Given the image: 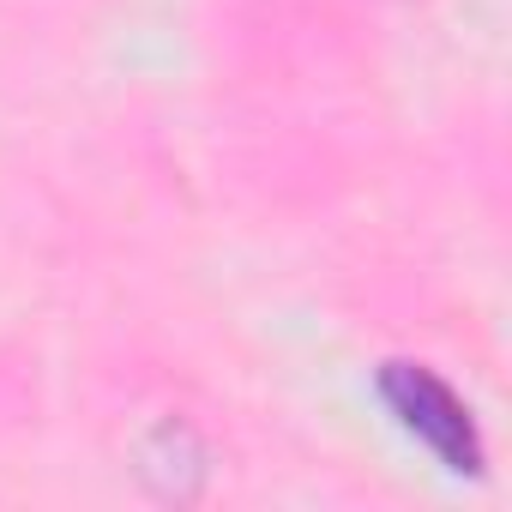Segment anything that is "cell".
<instances>
[{"instance_id": "cell-1", "label": "cell", "mask_w": 512, "mask_h": 512, "mask_svg": "<svg viewBox=\"0 0 512 512\" xmlns=\"http://www.w3.org/2000/svg\"><path fill=\"white\" fill-rule=\"evenodd\" d=\"M380 398H386V410L398 416V428H404L416 446H428L446 470H458V476L482 470L476 422H470L464 398H458L440 374H428V368H416V362H392V368L380 374Z\"/></svg>"}]
</instances>
